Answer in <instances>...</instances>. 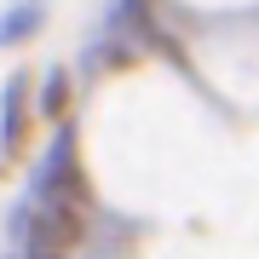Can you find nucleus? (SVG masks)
<instances>
[{"label":"nucleus","instance_id":"obj_1","mask_svg":"<svg viewBox=\"0 0 259 259\" xmlns=\"http://www.w3.org/2000/svg\"><path fill=\"white\" fill-rule=\"evenodd\" d=\"M29 202H81V167H75V133L58 127L35 179H29Z\"/></svg>","mask_w":259,"mask_h":259},{"label":"nucleus","instance_id":"obj_2","mask_svg":"<svg viewBox=\"0 0 259 259\" xmlns=\"http://www.w3.org/2000/svg\"><path fill=\"white\" fill-rule=\"evenodd\" d=\"M12 242H18V259H69V242L52 231V219L35 202L12 207Z\"/></svg>","mask_w":259,"mask_h":259},{"label":"nucleus","instance_id":"obj_3","mask_svg":"<svg viewBox=\"0 0 259 259\" xmlns=\"http://www.w3.org/2000/svg\"><path fill=\"white\" fill-rule=\"evenodd\" d=\"M29 139V81L23 75H12L6 87H0V161H12Z\"/></svg>","mask_w":259,"mask_h":259},{"label":"nucleus","instance_id":"obj_4","mask_svg":"<svg viewBox=\"0 0 259 259\" xmlns=\"http://www.w3.org/2000/svg\"><path fill=\"white\" fill-rule=\"evenodd\" d=\"M47 29V0H12L0 12V47H23Z\"/></svg>","mask_w":259,"mask_h":259},{"label":"nucleus","instance_id":"obj_5","mask_svg":"<svg viewBox=\"0 0 259 259\" xmlns=\"http://www.w3.org/2000/svg\"><path fill=\"white\" fill-rule=\"evenodd\" d=\"M64 110H69V69L52 64L47 75H40V115H47V121H64Z\"/></svg>","mask_w":259,"mask_h":259},{"label":"nucleus","instance_id":"obj_6","mask_svg":"<svg viewBox=\"0 0 259 259\" xmlns=\"http://www.w3.org/2000/svg\"><path fill=\"white\" fill-rule=\"evenodd\" d=\"M12 259H18V253H12Z\"/></svg>","mask_w":259,"mask_h":259}]
</instances>
